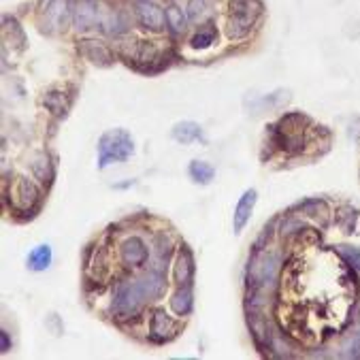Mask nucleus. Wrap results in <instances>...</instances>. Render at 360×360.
Here are the masks:
<instances>
[{
  "mask_svg": "<svg viewBox=\"0 0 360 360\" xmlns=\"http://www.w3.org/2000/svg\"><path fill=\"white\" fill-rule=\"evenodd\" d=\"M283 266V258L279 252L269 248H252V256L245 269V288L273 295L279 290V273Z\"/></svg>",
  "mask_w": 360,
  "mask_h": 360,
  "instance_id": "nucleus-1",
  "label": "nucleus"
},
{
  "mask_svg": "<svg viewBox=\"0 0 360 360\" xmlns=\"http://www.w3.org/2000/svg\"><path fill=\"white\" fill-rule=\"evenodd\" d=\"M150 303L146 290H143L141 277H124L113 283L111 292V316L117 322H130L139 318Z\"/></svg>",
  "mask_w": 360,
  "mask_h": 360,
  "instance_id": "nucleus-2",
  "label": "nucleus"
},
{
  "mask_svg": "<svg viewBox=\"0 0 360 360\" xmlns=\"http://www.w3.org/2000/svg\"><path fill=\"white\" fill-rule=\"evenodd\" d=\"M134 152V141L128 130L113 128L105 132L98 141V167L105 169L111 162H122L130 158Z\"/></svg>",
  "mask_w": 360,
  "mask_h": 360,
  "instance_id": "nucleus-3",
  "label": "nucleus"
},
{
  "mask_svg": "<svg viewBox=\"0 0 360 360\" xmlns=\"http://www.w3.org/2000/svg\"><path fill=\"white\" fill-rule=\"evenodd\" d=\"M262 13V5L258 0H233L231 3V13L226 20V34L229 39H243L250 34L254 28L256 20Z\"/></svg>",
  "mask_w": 360,
  "mask_h": 360,
  "instance_id": "nucleus-4",
  "label": "nucleus"
},
{
  "mask_svg": "<svg viewBox=\"0 0 360 360\" xmlns=\"http://www.w3.org/2000/svg\"><path fill=\"white\" fill-rule=\"evenodd\" d=\"M120 260L126 269H143L150 260V250H148V243L143 237L139 235H128L122 239L120 243Z\"/></svg>",
  "mask_w": 360,
  "mask_h": 360,
  "instance_id": "nucleus-5",
  "label": "nucleus"
},
{
  "mask_svg": "<svg viewBox=\"0 0 360 360\" xmlns=\"http://www.w3.org/2000/svg\"><path fill=\"white\" fill-rule=\"evenodd\" d=\"M179 330H181V322H177L175 318H171L162 309H156L150 318L148 337L152 343H169L177 337Z\"/></svg>",
  "mask_w": 360,
  "mask_h": 360,
  "instance_id": "nucleus-6",
  "label": "nucleus"
},
{
  "mask_svg": "<svg viewBox=\"0 0 360 360\" xmlns=\"http://www.w3.org/2000/svg\"><path fill=\"white\" fill-rule=\"evenodd\" d=\"M70 13H73V9L68 7V0H49L43 11V20H41L43 30L47 32L64 30L70 20Z\"/></svg>",
  "mask_w": 360,
  "mask_h": 360,
  "instance_id": "nucleus-7",
  "label": "nucleus"
},
{
  "mask_svg": "<svg viewBox=\"0 0 360 360\" xmlns=\"http://www.w3.org/2000/svg\"><path fill=\"white\" fill-rule=\"evenodd\" d=\"M136 22L146 28V30H152V32H160L167 24V15L165 11L154 5V3H148V0H141L136 3Z\"/></svg>",
  "mask_w": 360,
  "mask_h": 360,
  "instance_id": "nucleus-8",
  "label": "nucleus"
},
{
  "mask_svg": "<svg viewBox=\"0 0 360 360\" xmlns=\"http://www.w3.org/2000/svg\"><path fill=\"white\" fill-rule=\"evenodd\" d=\"M15 198H18V209L20 211H30L34 215V211H39L41 205V190L34 186L32 179L20 177L15 184Z\"/></svg>",
  "mask_w": 360,
  "mask_h": 360,
  "instance_id": "nucleus-9",
  "label": "nucleus"
},
{
  "mask_svg": "<svg viewBox=\"0 0 360 360\" xmlns=\"http://www.w3.org/2000/svg\"><path fill=\"white\" fill-rule=\"evenodd\" d=\"M194 273H196V266H194L192 252L188 250V245H179L177 258H175V271H173L177 285H192L194 283Z\"/></svg>",
  "mask_w": 360,
  "mask_h": 360,
  "instance_id": "nucleus-10",
  "label": "nucleus"
},
{
  "mask_svg": "<svg viewBox=\"0 0 360 360\" xmlns=\"http://www.w3.org/2000/svg\"><path fill=\"white\" fill-rule=\"evenodd\" d=\"M73 20L77 30H90L98 24V5L96 0H75Z\"/></svg>",
  "mask_w": 360,
  "mask_h": 360,
  "instance_id": "nucleus-11",
  "label": "nucleus"
},
{
  "mask_svg": "<svg viewBox=\"0 0 360 360\" xmlns=\"http://www.w3.org/2000/svg\"><path fill=\"white\" fill-rule=\"evenodd\" d=\"M258 200V192L254 188L245 190L243 196L239 198L237 207H235V213H233V229L237 235H241V231L245 229V224L250 222V215L254 211V205Z\"/></svg>",
  "mask_w": 360,
  "mask_h": 360,
  "instance_id": "nucleus-12",
  "label": "nucleus"
},
{
  "mask_svg": "<svg viewBox=\"0 0 360 360\" xmlns=\"http://www.w3.org/2000/svg\"><path fill=\"white\" fill-rule=\"evenodd\" d=\"M169 309L177 318H188L194 309V295H192V285H177L175 292L169 299Z\"/></svg>",
  "mask_w": 360,
  "mask_h": 360,
  "instance_id": "nucleus-13",
  "label": "nucleus"
},
{
  "mask_svg": "<svg viewBox=\"0 0 360 360\" xmlns=\"http://www.w3.org/2000/svg\"><path fill=\"white\" fill-rule=\"evenodd\" d=\"M173 254H175V239L167 231L158 233V237L154 241V260H156L154 266L167 271V264L171 262Z\"/></svg>",
  "mask_w": 360,
  "mask_h": 360,
  "instance_id": "nucleus-14",
  "label": "nucleus"
},
{
  "mask_svg": "<svg viewBox=\"0 0 360 360\" xmlns=\"http://www.w3.org/2000/svg\"><path fill=\"white\" fill-rule=\"evenodd\" d=\"M82 53H84L90 62H94V64H98V66H111V64H113V53H111V49H109L107 45L98 43V41H82Z\"/></svg>",
  "mask_w": 360,
  "mask_h": 360,
  "instance_id": "nucleus-15",
  "label": "nucleus"
},
{
  "mask_svg": "<svg viewBox=\"0 0 360 360\" xmlns=\"http://www.w3.org/2000/svg\"><path fill=\"white\" fill-rule=\"evenodd\" d=\"M51 258H53V254H51V248L49 245H37L30 254H28V269L30 271H45L49 264H51Z\"/></svg>",
  "mask_w": 360,
  "mask_h": 360,
  "instance_id": "nucleus-16",
  "label": "nucleus"
},
{
  "mask_svg": "<svg viewBox=\"0 0 360 360\" xmlns=\"http://www.w3.org/2000/svg\"><path fill=\"white\" fill-rule=\"evenodd\" d=\"M173 139L179 141V143H184V146H188V143H192V141L202 139V130L194 122H181V124H177L173 128Z\"/></svg>",
  "mask_w": 360,
  "mask_h": 360,
  "instance_id": "nucleus-17",
  "label": "nucleus"
},
{
  "mask_svg": "<svg viewBox=\"0 0 360 360\" xmlns=\"http://www.w3.org/2000/svg\"><path fill=\"white\" fill-rule=\"evenodd\" d=\"M188 173H190V177H192L196 184H200V186L211 184V179L215 177L213 167H211L209 162H205V160H192L190 167H188Z\"/></svg>",
  "mask_w": 360,
  "mask_h": 360,
  "instance_id": "nucleus-18",
  "label": "nucleus"
},
{
  "mask_svg": "<svg viewBox=\"0 0 360 360\" xmlns=\"http://www.w3.org/2000/svg\"><path fill=\"white\" fill-rule=\"evenodd\" d=\"M45 107H47L53 115L62 117V115H66V111H68V107H70V96H66L64 92H49V94L45 96Z\"/></svg>",
  "mask_w": 360,
  "mask_h": 360,
  "instance_id": "nucleus-19",
  "label": "nucleus"
},
{
  "mask_svg": "<svg viewBox=\"0 0 360 360\" xmlns=\"http://www.w3.org/2000/svg\"><path fill=\"white\" fill-rule=\"evenodd\" d=\"M165 15H167V24H169V28H171L173 34H184V32H186L188 20H186V15L181 13L179 7H175V5L167 7Z\"/></svg>",
  "mask_w": 360,
  "mask_h": 360,
  "instance_id": "nucleus-20",
  "label": "nucleus"
},
{
  "mask_svg": "<svg viewBox=\"0 0 360 360\" xmlns=\"http://www.w3.org/2000/svg\"><path fill=\"white\" fill-rule=\"evenodd\" d=\"M215 28L211 26V24H207L205 28H200L192 39H190V47L192 49H207V47H211L213 43H215Z\"/></svg>",
  "mask_w": 360,
  "mask_h": 360,
  "instance_id": "nucleus-21",
  "label": "nucleus"
},
{
  "mask_svg": "<svg viewBox=\"0 0 360 360\" xmlns=\"http://www.w3.org/2000/svg\"><path fill=\"white\" fill-rule=\"evenodd\" d=\"M341 356L343 358H360V328L356 333H349L341 343Z\"/></svg>",
  "mask_w": 360,
  "mask_h": 360,
  "instance_id": "nucleus-22",
  "label": "nucleus"
},
{
  "mask_svg": "<svg viewBox=\"0 0 360 360\" xmlns=\"http://www.w3.org/2000/svg\"><path fill=\"white\" fill-rule=\"evenodd\" d=\"M32 173L41 179V181H51L53 179V169H51V162L45 158V156H39L34 162H32Z\"/></svg>",
  "mask_w": 360,
  "mask_h": 360,
  "instance_id": "nucleus-23",
  "label": "nucleus"
},
{
  "mask_svg": "<svg viewBox=\"0 0 360 360\" xmlns=\"http://www.w3.org/2000/svg\"><path fill=\"white\" fill-rule=\"evenodd\" d=\"M297 209H299L303 215H322V213L328 211V209H326V202H324L322 198H307V200H303Z\"/></svg>",
  "mask_w": 360,
  "mask_h": 360,
  "instance_id": "nucleus-24",
  "label": "nucleus"
},
{
  "mask_svg": "<svg viewBox=\"0 0 360 360\" xmlns=\"http://www.w3.org/2000/svg\"><path fill=\"white\" fill-rule=\"evenodd\" d=\"M209 11L207 0H190L188 3V20L190 22H200Z\"/></svg>",
  "mask_w": 360,
  "mask_h": 360,
  "instance_id": "nucleus-25",
  "label": "nucleus"
},
{
  "mask_svg": "<svg viewBox=\"0 0 360 360\" xmlns=\"http://www.w3.org/2000/svg\"><path fill=\"white\" fill-rule=\"evenodd\" d=\"M339 256L345 260V264H349L354 271H360V248H349V245H341Z\"/></svg>",
  "mask_w": 360,
  "mask_h": 360,
  "instance_id": "nucleus-26",
  "label": "nucleus"
},
{
  "mask_svg": "<svg viewBox=\"0 0 360 360\" xmlns=\"http://www.w3.org/2000/svg\"><path fill=\"white\" fill-rule=\"evenodd\" d=\"M356 218H358V213H356L354 209L345 207V209H341V211L337 213V224L343 229V233H352V229H354V224H356Z\"/></svg>",
  "mask_w": 360,
  "mask_h": 360,
  "instance_id": "nucleus-27",
  "label": "nucleus"
},
{
  "mask_svg": "<svg viewBox=\"0 0 360 360\" xmlns=\"http://www.w3.org/2000/svg\"><path fill=\"white\" fill-rule=\"evenodd\" d=\"M0 349H3V354H7L11 349V337L5 328H3V333H0Z\"/></svg>",
  "mask_w": 360,
  "mask_h": 360,
  "instance_id": "nucleus-28",
  "label": "nucleus"
},
{
  "mask_svg": "<svg viewBox=\"0 0 360 360\" xmlns=\"http://www.w3.org/2000/svg\"><path fill=\"white\" fill-rule=\"evenodd\" d=\"M358 324H360V316H358Z\"/></svg>",
  "mask_w": 360,
  "mask_h": 360,
  "instance_id": "nucleus-29",
  "label": "nucleus"
}]
</instances>
